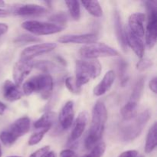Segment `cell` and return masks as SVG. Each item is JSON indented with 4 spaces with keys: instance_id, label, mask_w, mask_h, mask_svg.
<instances>
[{
    "instance_id": "22",
    "label": "cell",
    "mask_w": 157,
    "mask_h": 157,
    "mask_svg": "<svg viewBox=\"0 0 157 157\" xmlns=\"http://www.w3.org/2000/svg\"><path fill=\"white\" fill-rule=\"evenodd\" d=\"M55 114L52 112H47L44 114H43L38 121H35L34 124V127L36 129H41L44 128H50L52 127L54 121H55Z\"/></svg>"
},
{
    "instance_id": "33",
    "label": "cell",
    "mask_w": 157,
    "mask_h": 157,
    "mask_svg": "<svg viewBox=\"0 0 157 157\" xmlns=\"http://www.w3.org/2000/svg\"><path fill=\"white\" fill-rule=\"evenodd\" d=\"M65 84L67 88L70 90L71 93L74 94H78V92H80L81 89H78V87L75 85V82L74 81L73 78H67L65 80Z\"/></svg>"
},
{
    "instance_id": "18",
    "label": "cell",
    "mask_w": 157,
    "mask_h": 157,
    "mask_svg": "<svg viewBox=\"0 0 157 157\" xmlns=\"http://www.w3.org/2000/svg\"><path fill=\"white\" fill-rule=\"evenodd\" d=\"M115 80V73L113 71L110 70L107 71L104 76L101 82L94 89V94L97 97H100L107 93L113 85Z\"/></svg>"
},
{
    "instance_id": "37",
    "label": "cell",
    "mask_w": 157,
    "mask_h": 157,
    "mask_svg": "<svg viewBox=\"0 0 157 157\" xmlns=\"http://www.w3.org/2000/svg\"><path fill=\"white\" fill-rule=\"evenodd\" d=\"M149 86H150V89L153 92L154 94H156L157 92V86H156V78H153L151 81H150V84H149Z\"/></svg>"
},
{
    "instance_id": "44",
    "label": "cell",
    "mask_w": 157,
    "mask_h": 157,
    "mask_svg": "<svg viewBox=\"0 0 157 157\" xmlns=\"http://www.w3.org/2000/svg\"><path fill=\"white\" fill-rule=\"evenodd\" d=\"M8 157H22V156H8Z\"/></svg>"
},
{
    "instance_id": "21",
    "label": "cell",
    "mask_w": 157,
    "mask_h": 157,
    "mask_svg": "<svg viewBox=\"0 0 157 157\" xmlns=\"http://www.w3.org/2000/svg\"><path fill=\"white\" fill-rule=\"evenodd\" d=\"M156 129L157 124L154 123L147 133L145 145V152L147 153H152L156 147Z\"/></svg>"
},
{
    "instance_id": "1",
    "label": "cell",
    "mask_w": 157,
    "mask_h": 157,
    "mask_svg": "<svg viewBox=\"0 0 157 157\" xmlns=\"http://www.w3.org/2000/svg\"><path fill=\"white\" fill-rule=\"evenodd\" d=\"M107 120V111L104 103L98 101L94 106L90 130L84 140V147L90 150L99 143L104 133Z\"/></svg>"
},
{
    "instance_id": "31",
    "label": "cell",
    "mask_w": 157,
    "mask_h": 157,
    "mask_svg": "<svg viewBox=\"0 0 157 157\" xmlns=\"http://www.w3.org/2000/svg\"><path fill=\"white\" fill-rule=\"evenodd\" d=\"M50 20L53 22H55L54 24L58 25L63 26L66 24L67 22V16H66L65 14L64 13H58L53 15L50 18ZM64 27V26H63Z\"/></svg>"
},
{
    "instance_id": "35",
    "label": "cell",
    "mask_w": 157,
    "mask_h": 157,
    "mask_svg": "<svg viewBox=\"0 0 157 157\" xmlns=\"http://www.w3.org/2000/svg\"><path fill=\"white\" fill-rule=\"evenodd\" d=\"M60 157H78L76 153L70 149L62 150L60 153Z\"/></svg>"
},
{
    "instance_id": "11",
    "label": "cell",
    "mask_w": 157,
    "mask_h": 157,
    "mask_svg": "<svg viewBox=\"0 0 157 157\" xmlns=\"http://www.w3.org/2000/svg\"><path fill=\"white\" fill-rule=\"evenodd\" d=\"M98 38L96 34L87 33L83 35H66L58 38V41L62 44H94L97 42Z\"/></svg>"
},
{
    "instance_id": "19",
    "label": "cell",
    "mask_w": 157,
    "mask_h": 157,
    "mask_svg": "<svg viewBox=\"0 0 157 157\" xmlns=\"http://www.w3.org/2000/svg\"><path fill=\"white\" fill-rule=\"evenodd\" d=\"M114 27L117 38L118 41H119L120 45L124 49V51H126V49H127V43H126L125 39V33H124V29H123L121 15H120L118 12H115L114 14Z\"/></svg>"
},
{
    "instance_id": "2",
    "label": "cell",
    "mask_w": 157,
    "mask_h": 157,
    "mask_svg": "<svg viewBox=\"0 0 157 157\" xmlns=\"http://www.w3.org/2000/svg\"><path fill=\"white\" fill-rule=\"evenodd\" d=\"M101 63L96 59L94 60H78L75 63V85L81 89L84 84H87L91 79H95L101 75Z\"/></svg>"
},
{
    "instance_id": "43",
    "label": "cell",
    "mask_w": 157,
    "mask_h": 157,
    "mask_svg": "<svg viewBox=\"0 0 157 157\" xmlns=\"http://www.w3.org/2000/svg\"><path fill=\"white\" fill-rule=\"evenodd\" d=\"M2 156V148H1V145H0V157Z\"/></svg>"
},
{
    "instance_id": "14",
    "label": "cell",
    "mask_w": 157,
    "mask_h": 157,
    "mask_svg": "<svg viewBox=\"0 0 157 157\" xmlns=\"http://www.w3.org/2000/svg\"><path fill=\"white\" fill-rule=\"evenodd\" d=\"M59 123L64 130H67L71 127L75 118L73 101H67L61 109L59 113Z\"/></svg>"
},
{
    "instance_id": "10",
    "label": "cell",
    "mask_w": 157,
    "mask_h": 157,
    "mask_svg": "<svg viewBox=\"0 0 157 157\" xmlns=\"http://www.w3.org/2000/svg\"><path fill=\"white\" fill-rule=\"evenodd\" d=\"M34 67V61H22L19 60L14 65L12 77L14 83L16 85L19 86L24 80L27 78L28 75L31 73Z\"/></svg>"
},
{
    "instance_id": "26",
    "label": "cell",
    "mask_w": 157,
    "mask_h": 157,
    "mask_svg": "<svg viewBox=\"0 0 157 157\" xmlns=\"http://www.w3.org/2000/svg\"><path fill=\"white\" fill-rule=\"evenodd\" d=\"M117 67L121 84L124 87L127 83V81H128V77H127V63L126 62L125 60L121 58L118 61Z\"/></svg>"
},
{
    "instance_id": "9",
    "label": "cell",
    "mask_w": 157,
    "mask_h": 157,
    "mask_svg": "<svg viewBox=\"0 0 157 157\" xmlns=\"http://www.w3.org/2000/svg\"><path fill=\"white\" fill-rule=\"evenodd\" d=\"M57 47L55 43H41L29 46L21 52L20 60L22 61H32L35 57H38L43 54L48 53L53 51Z\"/></svg>"
},
{
    "instance_id": "6",
    "label": "cell",
    "mask_w": 157,
    "mask_h": 157,
    "mask_svg": "<svg viewBox=\"0 0 157 157\" xmlns=\"http://www.w3.org/2000/svg\"><path fill=\"white\" fill-rule=\"evenodd\" d=\"M80 55L85 59H96L98 58H107L119 55L117 51L113 48L101 42L84 45L80 49Z\"/></svg>"
},
{
    "instance_id": "32",
    "label": "cell",
    "mask_w": 157,
    "mask_h": 157,
    "mask_svg": "<svg viewBox=\"0 0 157 157\" xmlns=\"http://www.w3.org/2000/svg\"><path fill=\"white\" fill-rule=\"evenodd\" d=\"M153 62L152 60L149 58H141L139 62L136 64V69L140 71H144L153 66Z\"/></svg>"
},
{
    "instance_id": "30",
    "label": "cell",
    "mask_w": 157,
    "mask_h": 157,
    "mask_svg": "<svg viewBox=\"0 0 157 157\" xmlns=\"http://www.w3.org/2000/svg\"><path fill=\"white\" fill-rule=\"evenodd\" d=\"M41 41L39 38L38 37L33 36L32 35H28V34H25V35H20L18 36L15 41L16 43H31V42H38Z\"/></svg>"
},
{
    "instance_id": "13",
    "label": "cell",
    "mask_w": 157,
    "mask_h": 157,
    "mask_svg": "<svg viewBox=\"0 0 157 157\" xmlns=\"http://www.w3.org/2000/svg\"><path fill=\"white\" fill-rule=\"evenodd\" d=\"M124 33H125L127 45H129L131 48V49L134 52L138 58H143L144 55V44L142 38L135 35L128 28L124 30Z\"/></svg>"
},
{
    "instance_id": "15",
    "label": "cell",
    "mask_w": 157,
    "mask_h": 157,
    "mask_svg": "<svg viewBox=\"0 0 157 157\" xmlns=\"http://www.w3.org/2000/svg\"><path fill=\"white\" fill-rule=\"evenodd\" d=\"M87 120H88V115H87V112L82 111L78 114L76 121H75V127H74L70 137L68 139L69 144L75 142L82 136L86 126H87Z\"/></svg>"
},
{
    "instance_id": "36",
    "label": "cell",
    "mask_w": 157,
    "mask_h": 157,
    "mask_svg": "<svg viewBox=\"0 0 157 157\" xmlns=\"http://www.w3.org/2000/svg\"><path fill=\"white\" fill-rule=\"evenodd\" d=\"M138 152L136 150H127L121 153L118 157H137Z\"/></svg>"
},
{
    "instance_id": "24",
    "label": "cell",
    "mask_w": 157,
    "mask_h": 157,
    "mask_svg": "<svg viewBox=\"0 0 157 157\" xmlns=\"http://www.w3.org/2000/svg\"><path fill=\"white\" fill-rule=\"evenodd\" d=\"M137 106L135 104L127 102L124 107L121 108V113L124 121H129L137 116Z\"/></svg>"
},
{
    "instance_id": "20",
    "label": "cell",
    "mask_w": 157,
    "mask_h": 157,
    "mask_svg": "<svg viewBox=\"0 0 157 157\" xmlns=\"http://www.w3.org/2000/svg\"><path fill=\"white\" fill-rule=\"evenodd\" d=\"M144 83H145V78L144 77L138 79L134 87H133L128 102L135 104V105H138V103H139L140 100L142 97L143 91H144Z\"/></svg>"
},
{
    "instance_id": "12",
    "label": "cell",
    "mask_w": 157,
    "mask_h": 157,
    "mask_svg": "<svg viewBox=\"0 0 157 157\" xmlns=\"http://www.w3.org/2000/svg\"><path fill=\"white\" fill-rule=\"evenodd\" d=\"M146 15L144 13L136 12L130 15L128 19V29L139 38H142L145 35L144 21Z\"/></svg>"
},
{
    "instance_id": "25",
    "label": "cell",
    "mask_w": 157,
    "mask_h": 157,
    "mask_svg": "<svg viewBox=\"0 0 157 157\" xmlns=\"http://www.w3.org/2000/svg\"><path fill=\"white\" fill-rule=\"evenodd\" d=\"M65 4L68 9L70 15L75 20H78L81 17V6L78 1H66Z\"/></svg>"
},
{
    "instance_id": "27",
    "label": "cell",
    "mask_w": 157,
    "mask_h": 157,
    "mask_svg": "<svg viewBox=\"0 0 157 157\" xmlns=\"http://www.w3.org/2000/svg\"><path fill=\"white\" fill-rule=\"evenodd\" d=\"M106 150V144L104 142H99L94 146L90 153L84 155L82 157H101Z\"/></svg>"
},
{
    "instance_id": "5",
    "label": "cell",
    "mask_w": 157,
    "mask_h": 157,
    "mask_svg": "<svg viewBox=\"0 0 157 157\" xmlns=\"http://www.w3.org/2000/svg\"><path fill=\"white\" fill-rule=\"evenodd\" d=\"M30 120L27 117L18 118L9 128L0 133V140L6 147H11L17 140L24 136L30 130Z\"/></svg>"
},
{
    "instance_id": "8",
    "label": "cell",
    "mask_w": 157,
    "mask_h": 157,
    "mask_svg": "<svg viewBox=\"0 0 157 157\" xmlns=\"http://www.w3.org/2000/svg\"><path fill=\"white\" fill-rule=\"evenodd\" d=\"M21 27L35 35H48L61 32L64 27L54 23H48L37 20H29L21 24Z\"/></svg>"
},
{
    "instance_id": "42",
    "label": "cell",
    "mask_w": 157,
    "mask_h": 157,
    "mask_svg": "<svg viewBox=\"0 0 157 157\" xmlns=\"http://www.w3.org/2000/svg\"><path fill=\"white\" fill-rule=\"evenodd\" d=\"M5 5H6L5 2L0 1V7H3V6H5Z\"/></svg>"
},
{
    "instance_id": "23",
    "label": "cell",
    "mask_w": 157,
    "mask_h": 157,
    "mask_svg": "<svg viewBox=\"0 0 157 157\" xmlns=\"http://www.w3.org/2000/svg\"><path fill=\"white\" fill-rule=\"evenodd\" d=\"M86 10L93 16L100 18L103 15V10L98 1H83L81 2Z\"/></svg>"
},
{
    "instance_id": "39",
    "label": "cell",
    "mask_w": 157,
    "mask_h": 157,
    "mask_svg": "<svg viewBox=\"0 0 157 157\" xmlns=\"http://www.w3.org/2000/svg\"><path fill=\"white\" fill-rule=\"evenodd\" d=\"M6 108H7V107H6V104L0 101V116L4 114V113L6 110Z\"/></svg>"
},
{
    "instance_id": "29",
    "label": "cell",
    "mask_w": 157,
    "mask_h": 157,
    "mask_svg": "<svg viewBox=\"0 0 157 157\" xmlns=\"http://www.w3.org/2000/svg\"><path fill=\"white\" fill-rule=\"evenodd\" d=\"M49 130H50V128L41 129L39 131L36 132V133H34L33 135H32L29 140V145L35 146L37 145L38 144H39L41 141V140L43 139V137H44V134H45L46 133H48V132L49 131Z\"/></svg>"
},
{
    "instance_id": "28",
    "label": "cell",
    "mask_w": 157,
    "mask_h": 157,
    "mask_svg": "<svg viewBox=\"0 0 157 157\" xmlns=\"http://www.w3.org/2000/svg\"><path fill=\"white\" fill-rule=\"evenodd\" d=\"M34 67L41 70L42 71L45 72V74H48V72L54 70L56 67V66L54 63L51 62V61H38L36 62H34Z\"/></svg>"
},
{
    "instance_id": "3",
    "label": "cell",
    "mask_w": 157,
    "mask_h": 157,
    "mask_svg": "<svg viewBox=\"0 0 157 157\" xmlns=\"http://www.w3.org/2000/svg\"><path fill=\"white\" fill-rule=\"evenodd\" d=\"M53 90V79L49 74H41L29 78L23 84V92L25 95L33 93L41 94L44 99H47Z\"/></svg>"
},
{
    "instance_id": "7",
    "label": "cell",
    "mask_w": 157,
    "mask_h": 157,
    "mask_svg": "<svg viewBox=\"0 0 157 157\" xmlns=\"http://www.w3.org/2000/svg\"><path fill=\"white\" fill-rule=\"evenodd\" d=\"M148 14L147 30H146V42L147 47L152 49L156 43L157 38V10L155 2L147 1L145 2Z\"/></svg>"
},
{
    "instance_id": "34",
    "label": "cell",
    "mask_w": 157,
    "mask_h": 157,
    "mask_svg": "<svg viewBox=\"0 0 157 157\" xmlns=\"http://www.w3.org/2000/svg\"><path fill=\"white\" fill-rule=\"evenodd\" d=\"M50 150V147L47 146V147H44L41 149H38V150H36L35 152H34L32 155L29 157H44V155L49 152Z\"/></svg>"
},
{
    "instance_id": "17",
    "label": "cell",
    "mask_w": 157,
    "mask_h": 157,
    "mask_svg": "<svg viewBox=\"0 0 157 157\" xmlns=\"http://www.w3.org/2000/svg\"><path fill=\"white\" fill-rule=\"evenodd\" d=\"M2 92L5 99L10 102L18 101L21 99L22 96V92L19 89V87L9 80L5 81L3 84Z\"/></svg>"
},
{
    "instance_id": "41",
    "label": "cell",
    "mask_w": 157,
    "mask_h": 157,
    "mask_svg": "<svg viewBox=\"0 0 157 157\" xmlns=\"http://www.w3.org/2000/svg\"><path fill=\"white\" fill-rule=\"evenodd\" d=\"M44 157H56V156H55V152L49 151V152H48L45 155H44Z\"/></svg>"
},
{
    "instance_id": "38",
    "label": "cell",
    "mask_w": 157,
    "mask_h": 157,
    "mask_svg": "<svg viewBox=\"0 0 157 157\" xmlns=\"http://www.w3.org/2000/svg\"><path fill=\"white\" fill-rule=\"evenodd\" d=\"M8 29H9V27L7 25L4 23H0V36L5 35L8 32Z\"/></svg>"
},
{
    "instance_id": "4",
    "label": "cell",
    "mask_w": 157,
    "mask_h": 157,
    "mask_svg": "<svg viewBox=\"0 0 157 157\" xmlns=\"http://www.w3.org/2000/svg\"><path fill=\"white\" fill-rule=\"evenodd\" d=\"M151 113L149 110H146L140 113L135 118L131 120L127 125L121 128V137L124 142H130L134 140L142 133L143 130L150 121Z\"/></svg>"
},
{
    "instance_id": "40",
    "label": "cell",
    "mask_w": 157,
    "mask_h": 157,
    "mask_svg": "<svg viewBox=\"0 0 157 157\" xmlns=\"http://www.w3.org/2000/svg\"><path fill=\"white\" fill-rule=\"evenodd\" d=\"M9 15V12L5 9H0V17H5Z\"/></svg>"
},
{
    "instance_id": "16",
    "label": "cell",
    "mask_w": 157,
    "mask_h": 157,
    "mask_svg": "<svg viewBox=\"0 0 157 157\" xmlns=\"http://www.w3.org/2000/svg\"><path fill=\"white\" fill-rule=\"evenodd\" d=\"M47 12V9L43 6L35 4H25L18 6L14 10V13L21 16H38Z\"/></svg>"
}]
</instances>
